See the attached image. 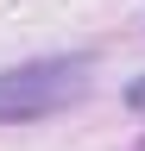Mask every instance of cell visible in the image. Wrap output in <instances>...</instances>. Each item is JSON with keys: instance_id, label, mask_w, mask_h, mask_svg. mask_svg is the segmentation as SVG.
Segmentation results:
<instances>
[{"instance_id": "6da1fadb", "label": "cell", "mask_w": 145, "mask_h": 151, "mask_svg": "<svg viewBox=\"0 0 145 151\" xmlns=\"http://www.w3.org/2000/svg\"><path fill=\"white\" fill-rule=\"evenodd\" d=\"M88 88V57H44V63L6 69L0 76V120H44L69 107Z\"/></svg>"}, {"instance_id": "7a4b0ae2", "label": "cell", "mask_w": 145, "mask_h": 151, "mask_svg": "<svg viewBox=\"0 0 145 151\" xmlns=\"http://www.w3.org/2000/svg\"><path fill=\"white\" fill-rule=\"evenodd\" d=\"M126 107H133V113H145V76H139L133 88H126Z\"/></svg>"}]
</instances>
